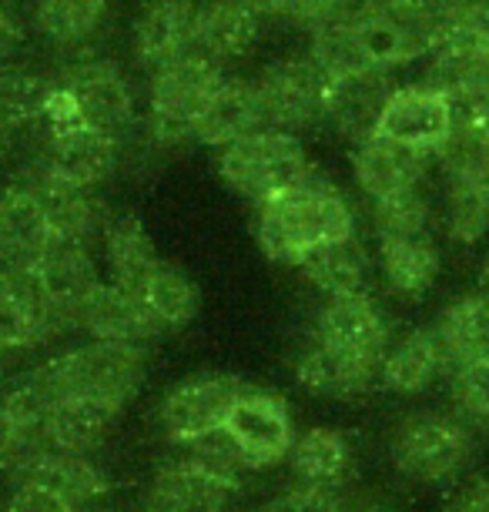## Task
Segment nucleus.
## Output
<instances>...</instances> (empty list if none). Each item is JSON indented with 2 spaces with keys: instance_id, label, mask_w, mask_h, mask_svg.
<instances>
[{
  "instance_id": "obj_16",
  "label": "nucleus",
  "mask_w": 489,
  "mask_h": 512,
  "mask_svg": "<svg viewBox=\"0 0 489 512\" xmlns=\"http://www.w3.org/2000/svg\"><path fill=\"white\" fill-rule=\"evenodd\" d=\"M31 275L51 308L64 318L67 332H78V315L94 288L104 282L101 265L91 245L51 238L44 255L31 265Z\"/></svg>"
},
{
  "instance_id": "obj_38",
  "label": "nucleus",
  "mask_w": 489,
  "mask_h": 512,
  "mask_svg": "<svg viewBox=\"0 0 489 512\" xmlns=\"http://www.w3.org/2000/svg\"><path fill=\"white\" fill-rule=\"evenodd\" d=\"M305 54L312 57V64L319 67L325 81H335V77H342V74H352V71H359V67H369L366 57H362L359 37H356V31H352L349 17L312 31L309 41H305Z\"/></svg>"
},
{
  "instance_id": "obj_33",
  "label": "nucleus",
  "mask_w": 489,
  "mask_h": 512,
  "mask_svg": "<svg viewBox=\"0 0 489 512\" xmlns=\"http://www.w3.org/2000/svg\"><path fill=\"white\" fill-rule=\"evenodd\" d=\"M433 332L443 345V355L453 365L489 359V295L463 292L439 308Z\"/></svg>"
},
{
  "instance_id": "obj_21",
  "label": "nucleus",
  "mask_w": 489,
  "mask_h": 512,
  "mask_svg": "<svg viewBox=\"0 0 489 512\" xmlns=\"http://www.w3.org/2000/svg\"><path fill=\"white\" fill-rule=\"evenodd\" d=\"M198 0H141L131 17V57L141 71L195 51Z\"/></svg>"
},
{
  "instance_id": "obj_8",
  "label": "nucleus",
  "mask_w": 489,
  "mask_h": 512,
  "mask_svg": "<svg viewBox=\"0 0 489 512\" xmlns=\"http://www.w3.org/2000/svg\"><path fill=\"white\" fill-rule=\"evenodd\" d=\"M54 81L71 91V98L78 101L81 118L88 128L104 131L121 141L131 131H138L141 124L138 91H134L128 71L114 57L81 51L61 67V74Z\"/></svg>"
},
{
  "instance_id": "obj_11",
  "label": "nucleus",
  "mask_w": 489,
  "mask_h": 512,
  "mask_svg": "<svg viewBox=\"0 0 489 512\" xmlns=\"http://www.w3.org/2000/svg\"><path fill=\"white\" fill-rule=\"evenodd\" d=\"M222 429L245 452V459L252 462L255 472H265L278 466V462H285L295 439L289 402L272 389H258V385H245V392L228 409Z\"/></svg>"
},
{
  "instance_id": "obj_20",
  "label": "nucleus",
  "mask_w": 489,
  "mask_h": 512,
  "mask_svg": "<svg viewBox=\"0 0 489 512\" xmlns=\"http://www.w3.org/2000/svg\"><path fill=\"white\" fill-rule=\"evenodd\" d=\"M11 482H34L47 492H54L57 499H64L71 509L88 512L94 506H104V499L111 496L114 482L108 469L91 456H78V452H61V449H41L24 462L21 469H14Z\"/></svg>"
},
{
  "instance_id": "obj_14",
  "label": "nucleus",
  "mask_w": 489,
  "mask_h": 512,
  "mask_svg": "<svg viewBox=\"0 0 489 512\" xmlns=\"http://www.w3.org/2000/svg\"><path fill=\"white\" fill-rule=\"evenodd\" d=\"M61 335L64 318L37 288L31 268H0V355L41 349Z\"/></svg>"
},
{
  "instance_id": "obj_19",
  "label": "nucleus",
  "mask_w": 489,
  "mask_h": 512,
  "mask_svg": "<svg viewBox=\"0 0 489 512\" xmlns=\"http://www.w3.org/2000/svg\"><path fill=\"white\" fill-rule=\"evenodd\" d=\"M396 84V74L379 71V67H359L352 74L335 77L325 84L322 128H329L345 144H356L376 134L379 114Z\"/></svg>"
},
{
  "instance_id": "obj_9",
  "label": "nucleus",
  "mask_w": 489,
  "mask_h": 512,
  "mask_svg": "<svg viewBox=\"0 0 489 512\" xmlns=\"http://www.w3.org/2000/svg\"><path fill=\"white\" fill-rule=\"evenodd\" d=\"M245 379L232 372H198L175 382L158 399L155 422L171 446H191V442L212 436L228 419V409L245 392Z\"/></svg>"
},
{
  "instance_id": "obj_41",
  "label": "nucleus",
  "mask_w": 489,
  "mask_h": 512,
  "mask_svg": "<svg viewBox=\"0 0 489 512\" xmlns=\"http://www.w3.org/2000/svg\"><path fill=\"white\" fill-rule=\"evenodd\" d=\"M258 512H349V502L342 499V489L292 482L289 489L275 492Z\"/></svg>"
},
{
  "instance_id": "obj_37",
  "label": "nucleus",
  "mask_w": 489,
  "mask_h": 512,
  "mask_svg": "<svg viewBox=\"0 0 489 512\" xmlns=\"http://www.w3.org/2000/svg\"><path fill=\"white\" fill-rule=\"evenodd\" d=\"M433 168L443 178L489 181V128L456 118L453 131L433 151Z\"/></svg>"
},
{
  "instance_id": "obj_45",
  "label": "nucleus",
  "mask_w": 489,
  "mask_h": 512,
  "mask_svg": "<svg viewBox=\"0 0 489 512\" xmlns=\"http://www.w3.org/2000/svg\"><path fill=\"white\" fill-rule=\"evenodd\" d=\"M449 512H489V479H469Z\"/></svg>"
},
{
  "instance_id": "obj_46",
  "label": "nucleus",
  "mask_w": 489,
  "mask_h": 512,
  "mask_svg": "<svg viewBox=\"0 0 489 512\" xmlns=\"http://www.w3.org/2000/svg\"><path fill=\"white\" fill-rule=\"evenodd\" d=\"M419 4L426 7L429 14L436 17V21H443L446 14H453V11H459V7L466 4V0H419Z\"/></svg>"
},
{
  "instance_id": "obj_1",
  "label": "nucleus",
  "mask_w": 489,
  "mask_h": 512,
  "mask_svg": "<svg viewBox=\"0 0 489 512\" xmlns=\"http://www.w3.org/2000/svg\"><path fill=\"white\" fill-rule=\"evenodd\" d=\"M389 342L392 318L372 292L322 298L292 355V375L319 399L362 402L379 389Z\"/></svg>"
},
{
  "instance_id": "obj_28",
  "label": "nucleus",
  "mask_w": 489,
  "mask_h": 512,
  "mask_svg": "<svg viewBox=\"0 0 489 512\" xmlns=\"http://www.w3.org/2000/svg\"><path fill=\"white\" fill-rule=\"evenodd\" d=\"M121 412L114 405L94 399H61L47 409L41 422V436L47 449L78 452V456H94L111 432L118 429Z\"/></svg>"
},
{
  "instance_id": "obj_6",
  "label": "nucleus",
  "mask_w": 489,
  "mask_h": 512,
  "mask_svg": "<svg viewBox=\"0 0 489 512\" xmlns=\"http://www.w3.org/2000/svg\"><path fill=\"white\" fill-rule=\"evenodd\" d=\"M349 24L366 64L389 74L426 64L439 34V21L419 0H369L349 14Z\"/></svg>"
},
{
  "instance_id": "obj_43",
  "label": "nucleus",
  "mask_w": 489,
  "mask_h": 512,
  "mask_svg": "<svg viewBox=\"0 0 489 512\" xmlns=\"http://www.w3.org/2000/svg\"><path fill=\"white\" fill-rule=\"evenodd\" d=\"M0 512H78L54 492H47L34 482H11L7 496L0 499Z\"/></svg>"
},
{
  "instance_id": "obj_27",
  "label": "nucleus",
  "mask_w": 489,
  "mask_h": 512,
  "mask_svg": "<svg viewBox=\"0 0 489 512\" xmlns=\"http://www.w3.org/2000/svg\"><path fill=\"white\" fill-rule=\"evenodd\" d=\"M41 201L21 181L0 191V268H31L51 245Z\"/></svg>"
},
{
  "instance_id": "obj_32",
  "label": "nucleus",
  "mask_w": 489,
  "mask_h": 512,
  "mask_svg": "<svg viewBox=\"0 0 489 512\" xmlns=\"http://www.w3.org/2000/svg\"><path fill=\"white\" fill-rule=\"evenodd\" d=\"M131 292L145 302L148 315L155 318V325L161 328V335L188 328L201 312L198 282L181 265L168 262V258H161V262L151 268L138 285H131Z\"/></svg>"
},
{
  "instance_id": "obj_30",
  "label": "nucleus",
  "mask_w": 489,
  "mask_h": 512,
  "mask_svg": "<svg viewBox=\"0 0 489 512\" xmlns=\"http://www.w3.org/2000/svg\"><path fill=\"white\" fill-rule=\"evenodd\" d=\"M258 128H265V124H262V111H258L252 77L225 74V81L218 84L215 98L208 101L205 114L198 118L191 134H195V144H201V148L218 151Z\"/></svg>"
},
{
  "instance_id": "obj_39",
  "label": "nucleus",
  "mask_w": 489,
  "mask_h": 512,
  "mask_svg": "<svg viewBox=\"0 0 489 512\" xmlns=\"http://www.w3.org/2000/svg\"><path fill=\"white\" fill-rule=\"evenodd\" d=\"M449 395L453 409L469 429L489 432V359L463 362L449 369Z\"/></svg>"
},
{
  "instance_id": "obj_7",
  "label": "nucleus",
  "mask_w": 489,
  "mask_h": 512,
  "mask_svg": "<svg viewBox=\"0 0 489 512\" xmlns=\"http://www.w3.org/2000/svg\"><path fill=\"white\" fill-rule=\"evenodd\" d=\"M325 77L312 57L302 51L275 54L252 74V88L262 111V124L289 134H309L322 128L325 111Z\"/></svg>"
},
{
  "instance_id": "obj_23",
  "label": "nucleus",
  "mask_w": 489,
  "mask_h": 512,
  "mask_svg": "<svg viewBox=\"0 0 489 512\" xmlns=\"http://www.w3.org/2000/svg\"><path fill=\"white\" fill-rule=\"evenodd\" d=\"M78 332L94 338V342L138 345V349H148L155 338H161V328L148 315L145 302L131 288L108 282V278L84 302L78 315Z\"/></svg>"
},
{
  "instance_id": "obj_17",
  "label": "nucleus",
  "mask_w": 489,
  "mask_h": 512,
  "mask_svg": "<svg viewBox=\"0 0 489 512\" xmlns=\"http://www.w3.org/2000/svg\"><path fill=\"white\" fill-rule=\"evenodd\" d=\"M24 188L34 191V198L41 201L44 218L51 225V235L61 241H78V245H98L104 225L111 221L108 201L98 191L74 188L67 181L47 175L44 168H37L31 161L24 168V175L17 178Z\"/></svg>"
},
{
  "instance_id": "obj_42",
  "label": "nucleus",
  "mask_w": 489,
  "mask_h": 512,
  "mask_svg": "<svg viewBox=\"0 0 489 512\" xmlns=\"http://www.w3.org/2000/svg\"><path fill=\"white\" fill-rule=\"evenodd\" d=\"M449 101H453V108H456V118L489 128V67L473 77H466V81L449 94Z\"/></svg>"
},
{
  "instance_id": "obj_40",
  "label": "nucleus",
  "mask_w": 489,
  "mask_h": 512,
  "mask_svg": "<svg viewBox=\"0 0 489 512\" xmlns=\"http://www.w3.org/2000/svg\"><path fill=\"white\" fill-rule=\"evenodd\" d=\"M185 452L191 459H198L208 472H215L222 482H228L232 489H242L245 482L255 476V466L245 459V452L235 446V439L228 436L225 429L191 442V446H185Z\"/></svg>"
},
{
  "instance_id": "obj_50",
  "label": "nucleus",
  "mask_w": 489,
  "mask_h": 512,
  "mask_svg": "<svg viewBox=\"0 0 489 512\" xmlns=\"http://www.w3.org/2000/svg\"><path fill=\"white\" fill-rule=\"evenodd\" d=\"M88 512H118V509H108V506H94V509H88Z\"/></svg>"
},
{
  "instance_id": "obj_52",
  "label": "nucleus",
  "mask_w": 489,
  "mask_h": 512,
  "mask_svg": "<svg viewBox=\"0 0 489 512\" xmlns=\"http://www.w3.org/2000/svg\"><path fill=\"white\" fill-rule=\"evenodd\" d=\"M0 191H4V185H0Z\"/></svg>"
},
{
  "instance_id": "obj_29",
  "label": "nucleus",
  "mask_w": 489,
  "mask_h": 512,
  "mask_svg": "<svg viewBox=\"0 0 489 512\" xmlns=\"http://www.w3.org/2000/svg\"><path fill=\"white\" fill-rule=\"evenodd\" d=\"M299 275L309 282L322 298L372 292V275H376V258L359 235H349L332 245L312 251L299 265Z\"/></svg>"
},
{
  "instance_id": "obj_35",
  "label": "nucleus",
  "mask_w": 489,
  "mask_h": 512,
  "mask_svg": "<svg viewBox=\"0 0 489 512\" xmlns=\"http://www.w3.org/2000/svg\"><path fill=\"white\" fill-rule=\"evenodd\" d=\"M436 228L456 248H476L489 238V181L443 178L436 205Z\"/></svg>"
},
{
  "instance_id": "obj_34",
  "label": "nucleus",
  "mask_w": 489,
  "mask_h": 512,
  "mask_svg": "<svg viewBox=\"0 0 489 512\" xmlns=\"http://www.w3.org/2000/svg\"><path fill=\"white\" fill-rule=\"evenodd\" d=\"M98 245H101L104 268H108V282L128 288L138 285L161 262V251L155 245V238H151L148 225L138 215H131V211L111 215Z\"/></svg>"
},
{
  "instance_id": "obj_12",
  "label": "nucleus",
  "mask_w": 489,
  "mask_h": 512,
  "mask_svg": "<svg viewBox=\"0 0 489 512\" xmlns=\"http://www.w3.org/2000/svg\"><path fill=\"white\" fill-rule=\"evenodd\" d=\"M47 175L74 188L98 191L118 178L124 161V141L94 128H74L61 134H41L37 154L31 158Z\"/></svg>"
},
{
  "instance_id": "obj_49",
  "label": "nucleus",
  "mask_w": 489,
  "mask_h": 512,
  "mask_svg": "<svg viewBox=\"0 0 489 512\" xmlns=\"http://www.w3.org/2000/svg\"><path fill=\"white\" fill-rule=\"evenodd\" d=\"M479 292L489 295V248H486V255H483V265H479Z\"/></svg>"
},
{
  "instance_id": "obj_47",
  "label": "nucleus",
  "mask_w": 489,
  "mask_h": 512,
  "mask_svg": "<svg viewBox=\"0 0 489 512\" xmlns=\"http://www.w3.org/2000/svg\"><path fill=\"white\" fill-rule=\"evenodd\" d=\"M14 138H17V128L4 118V114H0V161L14 151Z\"/></svg>"
},
{
  "instance_id": "obj_3",
  "label": "nucleus",
  "mask_w": 489,
  "mask_h": 512,
  "mask_svg": "<svg viewBox=\"0 0 489 512\" xmlns=\"http://www.w3.org/2000/svg\"><path fill=\"white\" fill-rule=\"evenodd\" d=\"M225 67L205 54L188 51L175 61L148 71L145 114H141V141L151 154H171L195 144V124L225 81Z\"/></svg>"
},
{
  "instance_id": "obj_13",
  "label": "nucleus",
  "mask_w": 489,
  "mask_h": 512,
  "mask_svg": "<svg viewBox=\"0 0 489 512\" xmlns=\"http://www.w3.org/2000/svg\"><path fill=\"white\" fill-rule=\"evenodd\" d=\"M235 492L198 459L171 456L148 472L138 492V512H228Z\"/></svg>"
},
{
  "instance_id": "obj_4",
  "label": "nucleus",
  "mask_w": 489,
  "mask_h": 512,
  "mask_svg": "<svg viewBox=\"0 0 489 512\" xmlns=\"http://www.w3.org/2000/svg\"><path fill=\"white\" fill-rule=\"evenodd\" d=\"M476 459V432L456 412L416 409L389 432V462L402 479L423 489H446Z\"/></svg>"
},
{
  "instance_id": "obj_24",
  "label": "nucleus",
  "mask_w": 489,
  "mask_h": 512,
  "mask_svg": "<svg viewBox=\"0 0 489 512\" xmlns=\"http://www.w3.org/2000/svg\"><path fill=\"white\" fill-rule=\"evenodd\" d=\"M446 375H449V362L433 325H416L402 335H392L379 365V389L412 399V395L429 392Z\"/></svg>"
},
{
  "instance_id": "obj_51",
  "label": "nucleus",
  "mask_w": 489,
  "mask_h": 512,
  "mask_svg": "<svg viewBox=\"0 0 489 512\" xmlns=\"http://www.w3.org/2000/svg\"><path fill=\"white\" fill-rule=\"evenodd\" d=\"M0 362H4V355H0Z\"/></svg>"
},
{
  "instance_id": "obj_36",
  "label": "nucleus",
  "mask_w": 489,
  "mask_h": 512,
  "mask_svg": "<svg viewBox=\"0 0 489 512\" xmlns=\"http://www.w3.org/2000/svg\"><path fill=\"white\" fill-rule=\"evenodd\" d=\"M369 228L376 241L389 238H412L433 235L436 228V205L426 195V188H409L399 195L369 201Z\"/></svg>"
},
{
  "instance_id": "obj_2",
  "label": "nucleus",
  "mask_w": 489,
  "mask_h": 512,
  "mask_svg": "<svg viewBox=\"0 0 489 512\" xmlns=\"http://www.w3.org/2000/svg\"><path fill=\"white\" fill-rule=\"evenodd\" d=\"M252 235L268 262L299 272L312 251L359 235V215L339 181L315 168L295 188L255 205Z\"/></svg>"
},
{
  "instance_id": "obj_15",
  "label": "nucleus",
  "mask_w": 489,
  "mask_h": 512,
  "mask_svg": "<svg viewBox=\"0 0 489 512\" xmlns=\"http://www.w3.org/2000/svg\"><path fill=\"white\" fill-rule=\"evenodd\" d=\"M456 124V108L443 91L426 81L396 84L379 114L376 134L406 148L433 154Z\"/></svg>"
},
{
  "instance_id": "obj_22",
  "label": "nucleus",
  "mask_w": 489,
  "mask_h": 512,
  "mask_svg": "<svg viewBox=\"0 0 489 512\" xmlns=\"http://www.w3.org/2000/svg\"><path fill=\"white\" fill-rule=\"evenodd\" d=\"M265 37V21L242 0H198L195 17V51L218 67H235L248 61Z\"/></svg>"
},
{
  "instance_id": "obj_44",
  "label": "nucleus",
  "mask_w": 489,
  "mask_h": 512,
  "mask_svg": "<svg viewBox=\"0 0 489 512\" xmlns=\"http://www.w3.org/2000/svg\"><path fill=\"white\" fill-rule=\"evenodd\" d=\"M24 47V24L14 14L11 4L0 0V64H7L11 57Z\"/></svg>"
},
{
  "instance_id": "obj_25",
  "label": "nucleus",
  "mask_w": 489,
  "mask_h": 512,
  "mask_svg": "<svg viewBox=\"0 0 489 512\" xmlns=\"http://www.w3.org/2000/svg\"><path fill=\"white\" fill-rule=\"evenodd\" d=\"M376 268L382 288L396 302L416 305L433 292L439 275H443V251H439L433 235L389 238L379 241Z\"/></svg>"
},
{
  "instance_id": "obj_48",
  "label": "nucleus",
  "mask_w": 489,
  "mask_h": 512,
  "mask_svg": "<svg viewBox=\"0 0 489 512\" xmlns=\"http://www.w3.org/2000/svg\"><path fill=\"white\" fill-rule=\"evenodd\" d=\"M349 512H402V509L389 506V502H359V506H349Z\"/></svg>"
},
{
  "instance_id": "obj_10",
  "label": "nucleus",
  "mask_w": 489,
  "mask_h": 512,
  "mask_svg": "<svg viewBox=\"0 0 489 512\" xmlns=\"http://www.w3.org/2000/svg\"><path fill=\"white\" fill-rule=\"evenodd\" d=\"M419 81L433 84L449 98L466 77L489 67V0H466L459 11L439 21L436 47L426 57Z\"/></svg>"
},
{
  "instance_id": "obj_18",
  "label": "nucleus",
  "mask_w": 489,
  "mask_h": 512,
  "mask_svg": "<svg viewBox=\"0 0 489 512\" xmlns=\"http://www.w3.org/2000/svg\"><path fill=\"white\" fill-rule=\"evenodd\" d=\"M429 171H433V154L406 148L382 134H369L349 144V178L369 201L423 188Z\"/></svg>"
},
{
  "instance_id": "obj_31",
  "label": "nucleus",
  "mask_w": 489,
  "mask_h": 512,
  "mask_svg": "<svg viewBox=\"0 0 489 512\" xmlns=\"http://www.w3.org/2000/svg\"><path fill=\"white\" fill-rule=\"evenodd\" d=\"M111 21V0H34L31 27L47 44L81 54Z\"/></svg>"
},
{
  "instance_id": "obj_26",
  "label": "nucleus",
  "mask_w": 489,
  "mask_h": 512,
  "mask_svg": "<svg viewBox=\"0 0 489 512\" xmlns=\"http://www.w3.org/2000/svg\"><path fill=\"white\" fill-rule=\"evenodd\" d=\"M285 462H289L295 482L345 489L356 476V442L335 425H312L292 439Z\"/></svg>"
},
{
  "instance_id": "obj_5",
  "label": "nucleus",
  "mask_w": 489,
  "mask_h": 512,
  "mask_svg": "<svg viewBox=\"0 0 489 512\" xmlns=\"http://www.w3.org/2000/svg\"><path fill=\"white\" fill-rule=\"evenodd\" d=\"M312 171L315 161L305 138L275 128H258L215 151L218 181L252 208L295 188Z\"/></svg>"
}]
</instances>
